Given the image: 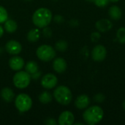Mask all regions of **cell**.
Returning a JSON list of instances; mask_svg holds the SVG:
<instances>
[{
  "label": "cell",
  "instance_id": "cell-1",
  "mask_svg": "<svg viewBox=\"0 0 125 125\" xmlns=\"http://www.w3.org/2000/svg\"><path fill=\"white\" fill-rule=\"evenodd\" d=\"M52 12L50 10L41 7L37 9L33 14L32 21L38 28L43 29L48 26L52 20Z\"/></svg>",
  "mask_w": 125,
  "mask_h": 125
},
{
  "label": "cell",
  "instance_id": "cell-2",
  "mask_svg": "<svg viewBox=\"0 0 125 125\" xmlns=\"http://www.w3.org/2000/svg\"><path fill=\"white\" fill-rule=\"evenodd\" d=\"M104 116V111L98 105L91 106L86 108L83 114V119L84 122L89 125H94L98 124Z\"/></svg>",
  "mask_w": 125,
  "mask_h": 125
},
{
  "label": "cell",
  "instance_id": "cell-3",
  "mask_svg": "<svg viewBox=\"0 0 125 125\" xmlns=\"http://www.w3.org/2000/svg\"><path fill=\"white\" fill-rule=\"evenodd\" d=\"M53 97L57 103L63 105H69L73 99L70 89L65 86H58L53 92Z\"/></svg>",
  "mask_w": 125,
  "mask_h": 125
},
{
  "label": "cell",
  "instance_id": "cell-4",
  "mask_svg": "<svg viewBox=\"0 0 125 125\" xmlns=\"http://www.w3.org/2000/svg\"><path fill=\"white\" fill-rule=\"evenodd\" d=\"M36 54L39 59L43 62H49L53 60L56 56L55 49L48 45H42L37 49Z\"/></svg>",
  "mask_w": 125,
  "mask_h": 125
},
{
  "label": "cell",
  "instance_id": "cell-5",
  "mask_svg": "<svg viewBox=\"0 0 125 125\" xmlns=\"http://www.w3.org/2000/svg\"><path fill=\"white\" fill-rule=\"evenodd\" d=\"M15 105L20 112L24 113L31 109L32 106V100L28 94L22 93L15 97Z\"/></svg>",
  "mask_w": 125,
  "mask_h": 125
},
{
  "label": "cell",
  "instance_id": "cell-6",
  "mask_svg": "<svg viewBox=\"0 0 125 125\" xmlns=\"http://www.w3.org/2000/svg\"><path fill=\"white\" fill-rule=\"evenodd\" d=\"M31 78V75L26 71H19L13 76V83L18 89H25L29 85Z\"/></svg>",
  "mask_w": 125,
  "mask_h": 125
},
{
  "label": "cell",
  "instance_id": "cell-7",
  "mask_svg": "<svg viewBox=\"0 0 125 125\" xmlns=\"http://www.w3.org/2000/svg\"><path fill=\"white\" fill-rule=\"evenodd\" d=\"M107 55V50L103 45H96L92 51V57L94 61L100 62H103Z\"/></svg>",
  "mask_w": 125,
  "mask_h": 125
},
{
  "label": "cell",
  "instance_id": "cell-8",
  "mask_svg": "<svg viewBox=\"0 0 125 125\" xmlns=\"http://www.w3.org/2000/svg\"><path fill=\"white\" fill-rule=\"evenodd\" d=\"M58 83L56 76L52 73H48L45 75L41 79V85L46 89H51L54 88Z\"/></svg>",
  "mask_w": 125,
  "mask_h": 125
},
{
  "label": "cell",
  "instance_id": "cell-9",
  "mask_svg": "<svg viewBox=\"0 0 125 125\" xmlns=\"http://www.w3.org/2000/svg\"><path fill=\"white\" fill-rule=\"evenodd\" d=\"M6 51L12 55H18L21 53L22 50V46L21 43L16 40H9L5 45Z\"/></svg>",
  "mask_w": 125,
  "mask_h": 125
},
{
  "label": "cell",
  "instance_id": "cell-10",
  "mask_svg": "<svg viewBox=\"0 0 125 125\" xmlns=\"http://www.w3.org/2000/svg\"><path fill=\"white\" fill-rule=\"evenodd\" d=\"M75 116L71 111H65L59 116L58 122L60 125H72L74 123Z\"/></svg>",
  "mask_w": 125,
  "mask_h": 125
},
{
  "label": "cell",
  "instance_id": "cell-11",
  "mask_svg": "<svg viewBox=\"0 0 125 125\" xmlns=\"http://www.w3.org/2000/svg\"><path fill=\"white\" fill-rule=\"evenodd\" d=\"M10 67L15 71H18L24 67V60L18 56H14L9 60Z\"/></svg>",
  "mask_w": 125,
  "mask_h": 125
},
{
  "label": "cell",
  "instance_id": "cell-12",
  "mask_svg": "<svg viewBox=\"0 0 125 125\" xmlns=\"http://www.w3.org/2000/svg\"><path fill=\"white\" fill-rule=\"evenodd\" d=\"M95 26L99 31L106 32L112 29L113 23L110 20L103 18V19H100V20L97 21L95 23Z\"/></svg>",
  "mask_w": 125,
  "mask_h": 125
},
{
  "label": "cell",
  "instance_id": "cell-13",
  "mask_svg": "<svg viewBox=\"0 0 125 125\" xmlns=\"http://www.w3.org/2000/svg\"><path fill=\"white\" fill-rule=\"evenodd\" d=\"M89 104H90V98L86 94L79 95L75 101V105L76 108L80 110L87 108Z\"/></svg>",
  "mask_w": 125,
  "mask_h": 125
},
{
  "label": "cell",
  "instance_id": "cell-14",
  "mask_svg": "<svg viewBox=\"0 0 125 125\" xmlns=\"http://www.w3.org/2000/svg\"><path fill=\"white\" fill-rule=\"evenodd\" d=\"M67 62L64 59L59 57L54 59L53 62V68L58 73H62L67 70Z\"/></svg>",
  "mask_w": 125,
  "mask_h": 125
},
{
  "label": "cell",
  "instance_id": "cell-15",
  "mask_svg": "<svg viewBox=\"0 0 125 125\" xmlns=\"http://www.w3.org/2000/svg\"><path fill=\"white\" fill-rule=\"evenodd\" d=\"M1 98L6 103H10L15 97V94L13 91L9 87H4L1 91Z\"/></svg>",
  "mask_w": 125,
  "mask_h": 125
},
{
  "label": "cell",
  "instance_id": "cell-16",
  "mask_svg": "<svg viewBox=\"0 0 125 125\" xmlns=\"http://www.w3.org/2000/svg\"><path fill=\"white\" fill-rule=\"evenodd\" d=\"M108 14L111 17V18H112L114 21H118L122 18V10L119 8V7L116 6V5H114L112 7H110L109 10H108Z\"/></svg>",
  "mask_w": 125,
  "mask_h": 125
},
{
  "label": "cell",
  "instance_id": "cell-17",
  "mask_svg": "<svg viewBox=\"0 0 125 125\" xmlns=\"http://www.w3.org/2000/svg\"><path fill=\"white\" fill-rule=\"evenodd\" d=\"M4 29L8 33H14L17 29H18V24L17 23L12 19H7L4 22Z\"/></svg>",
  "mask_w": 125,
  "mask_h": 125
},
{
  "label": "cell",
  "instance_id": "cell-18",
  "mask_svg": "<svg viewBox=\"0 0 125 125\" xmlns=\"http://www.w3.org/2000/svg\"><path fill=\"white\" fill-rule=\"evenodd\" d=\"M40 36V32L38 29H32L27 34V40L31 42H37Z\"/></svg>",
  "mask_w": 125,
  "mask_h": 125
},
{
  "label": "cell",
  "instance_id": "cell-19",
  "mask_svg": "<svg viewBox=\"0 0 125 125\" xmlns=\"http://www.w3.org/2000/svg\"><path fill=\"white\" fill-rule=\"evenodd\" d=\"M25 70L28 73H29L30 75H32L38 71L39 67H38V64H37V62H35L34 61H29L26 63V64L25 66Z\"/></svg>",
  "mask_w": 125,
  "mask_h": 125
},
{
  "label": "cell",
  "instance_id": "cell-20",
  "mask_svg": "<svg viewBox=\"0 0 125 125\" xmlns=\"http://www.w3.org/2000/svg\"><path fill=\"white\" fill-rule=\"evenodd\" d=\"M52 99H53L52 94L47 91L42 92L39 95V100L40 103H42L43 104H48V103H51L52 101Z\"/></svg>",
  "mask_w": 125,
  "mask_h": 125
},
{
  "label": "cell",
  "instance_id": "cell-21",
  "mask_svg": "<svg viewBox=\"0 0 125 125\" xmlns=\"http://www.w3.org/2000/svg\"><path fill=\"white\" fill-rule=\"evenodd\" d=\"M116 38L118 41L122 43H125V27H121L117 30L116 32Z\"/></svg>",
  "mask_w": 125,
  "mask_h": 125
},
{
  "label": "cell",
  "instance_id": "cell-22",
  "mask_svg": "<svg viewBox=\"0 0 125 125\" xmlns=\"http://www.w3.org/2000/svg\"><path fill=\"white\" fill-rule=\"evenodd\" d=\"M68 47V44L67 42L63 40H59L56 43V48L61 52H64L67 49Z\"/></svg>",
  "mask_w": 125,
  "mask_h": 125
},
{
  "label": "cell",
  "instance_id": "cell-23",
  "mask_svg": "<svg viewBox=\"0 0 125 125\" xmlns=\"http://www.w3.org/2000/svg\"><path fill=\"white\" fill-rule=\"evenodd\" d=\"M7 19H8L7 11L4 7L0 6V23H4Z\"/></svg>",
  "mask_w": 125,
  "mask_h": 125
},
{
  "label": "cell",
  "instance_id": "cell-24",
  "mask_svg": "<svg viewBox=\"0 0 125 125\" xmlns=\"http://www.w3.org/2000/svg\"><path fill=\"white\" fill-rule=\"evenodd\" d=\"M94 4L99 7H104L109 3V0H94Z\"/></svg>",
  "mask_w": 125,
  "mask_h": 125
},
{
  "label": "cell",
  "instance_id": "cell-25",
  "mask_svg": "<svg viewBox=\"0 0 125 125\" xmlns=\"http://www.w3.org/2000/svg\"><path fill=\"white\" fill-rule=\"evenodd\" d=\"M94 102H96V103H103L104 100H105V96H104V94H102V93L97 94L94 95Z\"/></svg>",
  "mask_w": 125,
  "mask_h": 125
},
{
  "label": "cell",
  "instance_id": "cell-26",
  "mask_svg": "<svg viewBox=\"0 0 125 125\" xmlns=\"http://www.w3.org/2000/svg\"><path fill=\"white\" fill-rule=\"evenodd\" d=\"M100 38V34L98 31H94L91 34V40L92 42H97Z\"/></svg>",
  "mask_w": 125,
  "mask_h": 125
},
{
  "label": "cell",
  "instance_id": "cell-27",
  "mask_svg": "<svg viewBox=\"0 0 125 125\" xmlns=\"http://www.w3.org/2000/svg\"><path fill=\"white\" fill-rule=\"evenodd\" d=\"M45 124L48 125H56L57 124V122L55 121L54 119H52V118H49L48 119H46V121L45 122Z\"/></svg>",
  "mask_w": 125,
  "mask_h": 125
},
{
  "label": "cell",
  "instance_id": "cell-28",
  "mask_svg": "<svg viewBox=\"0 0 125 125\" xmlns=\"http://www.w3.org/2000/svg\"><path fill=\"white\" fill-rule=\"evenodd\" d=\"M40 72L37 71V73H34V74L31 75V78H33L34 79H38V78H39V77H40Z\"/></svg>",
  "mask_w": 125,
  "mask_h": 125
},
{
  "label": "cell",
  "instance_id": "cell-29",
  "mask_svg": "<svg viewBox=\"0 0 125 125\" xmlns=\"http://www.w3.org/2000/svg\"><path fill=\"white\" fill-rule=\"evenodd\" d=\"M3 34H4V28L1 26H0V38L1 37Z\"/></svg>",
  "mask_w": 125,
  "mask_h": 125
},
{
  "label": "cell",
  "instance_id": "cell-30",
  "mask_svg": "<svg viewBox=\"0 0 125 125\" xmlns=\"http://www.w3.org/2000/svg\"><path fill=\"white\" fill-rule=\"evenodd\" d=\"M122 106H123V108L125 110V100L123 102V103H122Z\"/></svg>",
  "mask_w": 125,
  "mask_h": 125
},
{
  "label": "cell",
  "instance_id": "cell-31",
  "mask_svg": "<svg viewBox=\"0 0 125 125\" xmlns=\"http://www.w3.org/2000/svg\"><path fill=\"white\" fill-rule=\"evenodd\" d=\"M109 1H112V2H117V1H119V0H109Z\"/></svg>",
  "mask_w": 125,
  "mask_h": 125
},
{
  "label": "cell",
  "instance_id": "cell-32",
  "mask_svg": "<svg viewBox=\"0 0 125 125\" xmlns=\"http://www.w3.org/2000/svg\"><path fill=\"white\" fill-rule=\"evenodd\" d=\"M75 125H83V123H75Z\"/></svg>",
  "mask_w": 125,
  "mask_h": 125
},
{
  "label": "cell",
  "instance_id": "cell-33",
  "mask_svg": "<svg viewBox=\"0 0 125 125\" xmlns=\"http://www.w3.org/2000/svg\"><path fill=\"white\" fill-rule=\"evenodd\" d=\"M87 1H89V2H93L94 1V0H86Z\"/></svg>",
  "mask_w": 125,
  "mask_h": 125
},
{
  "label": "cell",
  "instance_id": "cell-34",
  "mask_svg": "<svg viewBox=\"0 0 125 125\" xmlns=\"http://www.w3.org/2000/svg\"><path fill=\"white\" fill-rule=\"evenodd\" d=\"M25 1H31V0H25Z\"/></svg>",
  "mask_w": 125,
  "mask_h": 125
}]
</instances>
